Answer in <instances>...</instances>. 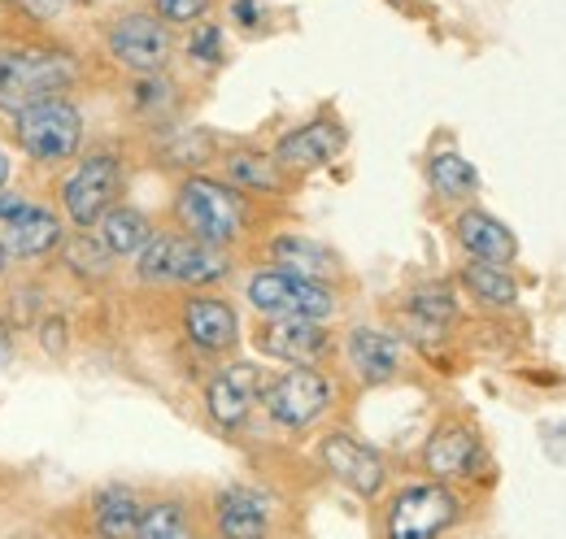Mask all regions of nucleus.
I'll use <instances>...</instances> for the list:
<instances>
[{
    "mask_svg": "<svg viewBox=\"0 0 566 539\" xmlns=\"http://www.w3.org/2000/svg\"><path fill=\"white\" fill-rule=\"evenodd\" d=\"M345 148H349L345 123L332 118V114H318V118L296 123L292 131H283L280 139H275V148H271V157L280 161L292 179H301V175H314V170L336 166Z\"/></svg>",
    "mask_w": 566,
    "mask_h": 539,
    "instance_id": "15",
    "label": "nucleus"
},
{
    "mask_svg": "<svg viewBox=\"0 0 566 539\" xmlns=\"http://www.w3.org/2000/svg\"><path fill=\"white\" fill-rule=\"evenodd\" d=\"M249 344L283 366H327L340 352V339L332 323H301V318H258Z\"/></svg>",
    "mask_w": 566,
    "mask_h": 539,
    "instance_id": "11",
    "label": "nucleus"
},
{
    "mask_svg": "<svg viewBox=\"0 0 566 539\" xmlns=\"http://www.w3.org/2000/svg\"><path fill=\"white\" fill-rule=\"evenodd\" d=\"M449 235H453V244L462 249L467 262H484V266L505 270L518 262V235L496 213H489L484 204H462L453 213V222H449Z\"/></svg>",
    "mask_w": 566,
    "mask_h": 539,
    "instance_id": "19",
    "label": "nucleus"
},
{
    "mask_svg": "<svg viewBox=\"0 0 566 539\" xmlns=\"http://www.w3.org/2000/svg\"><path fill=\"white\" fill-rule=\"evenodd\" d=\"M4 270H9V249L0 244V278H4Z\"/></svg>",
    "mask_w": 566,
    "mask_h": 539,
    "instance_id": "38",
    "label": "nucleus"
},
{
    "mask_svg": "<svg viewBox=\"0 0 566 539\" xmlns=\"http://www.w3.org/2000/svg\"><path fill=\"white\" fill-rule=\"evenodd\" d=\"M419 466H423V478H431V483H449V487L480 483L489 474V444H484L475 418L444 413L427 431L423 448H419Z\"/></svg>",
    "mask_w": 566,
    "mask_h": 539,
    "instance_id": "8",
    "label": "nucleus"
},
{
    "mask_svg": "<svg viewBox=\"0 0 566 539\" xmlns=\"http://www.w3.org/2000/svg\"><path fill=\"white\" fill-rule=\"evenodd\" d=\"M458 287L480 305V309H514L523 287L505 266H484V262H462L458 266Z\"/></svg>",
    "mask_w": 566,
    "mask_h": 539,
    "instance_id": "29",
    "label": "nucleus"
},
{
    "mask_svg": "<svg viewBox=\"0 0 566 539\" xmlns=\"http://www.w3.org/2000/svg\"><path fill=\"white\" fill-rule=\"evenodd\" d=\"M427 188L436 201L462 209V204H475V197H480V170L458 148H440L427 157Z\"/></svg>",
    "mask_w": 566,
    "mask_h": 539,
    "instance_id": "28",
    "label": "nucleus"
},
{
    "mask_svg": "<svg viewBox=\"0 0 566 539\" xmlns=\"http://www.w3.org/2000/svg\"><path fill=\"white\" fill-rule=\"evenodd\" d=\"M213 9V0H153V13L175 31V27H197L206 22Z\"/></svg>",
    "mask_w": 566,
    "mask_h": 539,
    "instance_id": "32",
    "label": "nucleus"
},
{
    "mask_svg": "<svg viewBox=\"0 0 566 539\" xmlns=\"http://www.w3.org/2000/svg\"><path fill=\"white\" fill-rule=\"evenodd\" d=\"M175 53H179L175 31L153 9H132L105 27V57L118 70H127L132 78L136 74H166Z\"/></svg>",
    "mask_w": 566,
    "mask_h": 539,
    "instance_id": "9",
    "label": "nucleus"
},
{
    "mask_svg": "<svg viewBox=\"0 0 566 539\" xmlns=\"http://www.w3.org/2000/svg\"><path fill=\"white\" fill-rule=\"evenodd\" d=\"M235 274V253L197 244L179 231H170V287L184 292H213L218 283H227Z\"/></svg>",
    "mask_w": 566,
    "mask_h": 539,
    "instance_id": "22",
    "label": "nucleus"
},
{
    "mask_svg": "<svg viewBox=\"0 0 566 539\" xmlns=\"http://www.w3.org/2000/svg\"><path fill=\"white\" fill-rule=\"evenodd\" d=\"M336 404H340V379L327 366H287L266 379L258 409L266 413V422L275 431L305 435V431L323 426Z\"/></svg>",
    "mask_w": 566,
    "mask_h": 539,
    "instance_id": "4",
    "label": "nucleus"
},
{
    "mask_svg": "<svg viewBox=\"0 0 566 539\" xmlns=\"http://www.w3.org/2000/svg\"><path fill=\"white\" fill-rule=\"evenodd\" d=\"M271 9L266 0H227V22L240 31V35H262L271 22Z\"/></svg>",
    "mask_w": 566,
    "mask_h": 539,
    "instance_id": "33",
    "label": "nucleus"
},
{
    "mask_svg": "<svg viewBox=\"0 0 566 539\" xmlns=\"http://www.w3.org/2000/svg\"><path fill=\"white\" fill-rule=\"evenodd\" d=\"M179 331L184 339L206 352V357H227L240 348V309L235 300L218 296V292H188L179 300Z\"/></svg>",
    "mask_w": 566,
    "mask_h": 539,
    "instance_id": "16",
    "label": "nucleus"
},
{
    "mask_svg": "<svg viewBox=\"0 0 566 539\" xmlns=\"http://www.w3.org/2000/svg\"><path fill=\"white\" fill-rule=\"evenodd\" d=\"M9 135L35 166L57 170V166H74L83 157L87 123L71 96H53V101H35V105L9 114Z\"/></svg>",
    "mask_w": 566,
    "mask_h": 539,
    "instance_id": "6",
    "label": "nucleus"
},
{
    "mask_svg": "<svg viewBox=\"0 0 566 539\" xmlns=\"http://www.w3.org/2000/svg\"><path fill=\"white\" fill-rule=\"evenodd\" d=\"M262 388H266V370L258 361H227V366H218L206 379V392H201L206 418L222 435L244 431L249 418L262 404Z\"/></svg>",
    "mask_w": 566,
    "mask_h": 539,
    "instance_id": "12",
    "label": "nucleus"
},
{
    "mask_svg": "<svg viewBox=\"0 0 566 539\" xmlns=\"http://www.w3.org/2000/svg\"><path fill=\"white\" fill-rule=\"evenodd\" d=\"M471 505L462 487L410 478L379 496L375 514V539H449L467 522Z\"/></svg>",
    "mask_w": 566,
    "mask_h": 539,
    "instance_id": "2",
    "label": "nucleus"
},
{
    "mask_svg": "<svg viewBox=\"0 0 566 539\" xmlns=\"http://www.w3.org/2000/svg\"><path fill=\"white\" fill-rule=\"evenodd\" d=\"M9 179H13V157H9V148L0 144V192L9 188Z\"/></svg>",
    "mask_w": 566,
    "mask_h": 539,
    "instance_id": "37",
    "label": "nucleus"
},
{
    "mask_svg": "<svg viewBox=\"0 0 566 539\" xmlns=\"http://www.w3.org/2000/svg\"><path fill=\"white\" fill-rule=\"evenodd\" d=\"M244 300L258 318H301V323H336L345 309L336 283L301 278L275 266H258L244 278Z\"/></svg>",
    "mask_w": 566,
    "mask_h": 539,
    "instance_id": "5",
    "label": "nucleus"
},
{
    "mask_svg": "<svg viewBox=\"0 0 566 539\" xmlns=\"http://www.w3.org/2000/svg\"><path fill=\"white\" fill-rule=\"evenodd\" d=\"M127 201V161L118 148H92L87 157H78L71 175L57 188L62 218L74 231H92L114 204Z\"/></svg>",
    "mask_w": 566,
    "mask_h": 539,
    "instance_id": "7",
    "label": "nucleus"
},
{
    "mask_svg": "<svg viewBox=\"0 0 566 539\" xmlns=\"http://www.w3.org/2000/svg\"><path fill=\"white\" fill-rule=\"evenodd\" d=\"M218 179L244 192L249 201H283L296 192V179L271 157L262 144H222L218 152Z\"/></svg>",
    "mask_w": 566,
    "mask_h": 539,
    "instance_id": "17",
    "label": "nucleus"
},
{
    "mask_svg": "<svg viewBox=\"0 0 566 539\" xmlns=\"http://www.w3.org/2000/svg\"><path fill=\"white\" fill-rule=\"evenodd\" d=\"M27 204H31V197H22V192H9V188H4V192H0V226H9Z\"/></svg>",
    "mask_w": 566,
    "mask_h": 539,
    "instance_id": "34",
    "label": "nucleus"
},
{
    "mask_svg": "<svg viewBox=\"0 0 566 539\" xmlns=\"http://www.w3.org/2000/svg\"><path fill=\"white\" fill-rule=\"evenodd\" d=\"M318 466L332 474L340 487H349L357 500H379L388 492V457L357 440L354 431L345 426H332L327 435H318Z\"/></svg>",
    "mask_w": 566,
    "mask_h": 539,
    "instance_id": "10",
    "label": "nucleus"
},
{
    "mask_svg": "<svg viewBox=\"0 0 566 539\" xmlns=\"http://www.w3.org/2000/svg\"><path fill=\"white\" fill-rule=\"evenodd\" d=\"M184 62L201 74H213V70L227 66V31L218 22H197L188 27V40H184Z\"/></svg>",
    "mask_w": 566,
    "mask_h": 539,
    "instance_id": "31",
    "label": "nucleus"
},
{
    "mask_svg": "<svg viewBox=\"0 0 566 539\" xmlns=\"http://www.w3.org/2000/svg\"><path fill=\"white\" fill-rule=\"evenodd\" d=\"M62 266L71 270L78 283H105V278H114L118 262L105 253V244L92 231H74L62 244Z\"/></svg>",
    "mask_w": 566,
    "mask_h": 539,
    "instance_id": "30",
    "label": "nucleus"
},
{
    "mask_svg": "<svg viewBox=\"0 0 566 539\" xmlns=\"http://www.w3.org/2000/svg\"><path fill=\"white\" fill-rule=\"evenodd\" d=\"M275 536V509L271 496L249 487V483H231L218 487L210 496V539H271Z\"/></svg>",
    "mask_w": 566,
    "mask_h": 539,
    "instance_id": "18",
    "label": "nucleus"
},
{
    "mask_svg": "<svg viewBox=\"0 0 566 539\" xmlns=\"http://www.w3.org/2000/svg\"><path fill=\"white\" fill-rule=\"evenodd\" d=\"M262 257L266 266L287 270V274H301V278H318V283H345V262L332 244L323 240H310L301 231H275L262 240Z\"/></svg>",
    "mask_w": 566,
    "mask_h": 539,
    "instance_id": "21",
    "label": "nucleus"
},
{
    "mask_svg": "<svg viewBox=\"0 0 566 539\" xmlns=\"http://www.w3.org/2000/svg\"><path fill=\"white\" fill-rule=\"evenodd\" d=\"M0 244L9 249V262L35 266V262L62 253V244H66V218L53 204L31 201L9 226H0Z\"/></svg>",
    "mask_w": 566,
    "mask_h": 539,
    "instance_id": "20",
    "label": "nucleus"
},
{
    "mask_svg": "<svg viewBox=\"0 0 566 539\" xmlns=\"http://www.w3.org/2000/svg\"><path fill=\"white\" fill-rule=\"evenodd\" d=\"M127 109L132 118L153 127V131H170L179 127V114H184V92L170 74H136L127 83Z\"/></svg>",
    "mask_w": 566,
    "mask_h": 539,
    "instance_id": "24",
    "label": "nucleus"
},
{
    "mask_svg": "<svg viewBox=\"0 0 566 539\" xmlns=\"http://www.w3.org/2000/svg\"><path fill=\"white\" fill-rule=\"evenodd\" d=\"M153 231H157L153 218L144 213L140 204H127V201L114 204V209L92 226V235L105 244V253H109L114 262H132L144 244L153 240Z\"/></svg>",
    "mask_w": 566,
    "mask_h": 539,
    "instance_id": "27",
    "label": "nucleus"
},
{
    "mask_svg": "<svg viewBox=\"0 0 566 539\" xmlns=\"http://www.w3.org/2000/svg\"><path fill=\"white\" fill-rule=\"evenodd\" d=\"M0 18H4V0H0Z\"/></svg>",
    "mask_w": 566,
    "mask_h": 539,
    "instance_id": "39",
    "label": "nucleus"
},
{
    "mask_svg": "<svg viewBox=\"0 0 566 539\" xmlns=\"http://www.w3.org/2000/svg\"><path fill=\"white\" fill-rule=\"evenodd\" d=\"M18 4H22L31 18H49V13H57V4H62V0H18Z\"/></svg>",
    "mask_w": 566,
    "mask_h": 539,
    "instance_id": "36",
    "label": "nucleus"
},
{
    "mask_svg": "<svg viewBox=\"0 0 566 539\" xmlns=\"http://www.w3.org/2000/svg\"><path fill=\"white\" fill-rule=\"evenodd\" d=\"M9 361H13V323L0 314V374L9 370Z\"/></svg>",
    "mask_w": 566,
    "mask_h": 539,
    "instance_id": "35",
    "label": "nucleus"
},
{
    "mask_svg": "<svg viewBox=\"0 0 566 539\" xmlns=\"http://www.w3.org/2000/svg\"><path fill=\"white\" fill-rule=\"evenodd\" d=\"M397 327H401V339H410L419 348H440L449 331L458 327V287L449 278L415 283L397 309Z\"/></svg>",
    "mask_w": 566,
    "mask_h": 539,
    "instance_id": "14",
    "label": "nucleus"
},
{
    "mask_svg": "<svg viewBox=\"0 0 566 539\" xmlns=\"http://www.w3.org/2000/svg\"><path fill=\"white\" fill-rule=\"evenodd\" d=\"M340 357H345V370L354 374L357 388H388L406 370V339L392 327L354 323L340 339Z\"/></svg>",
    "mask_w": 566,
    "mask_h": 539,
    "instance_id": "13",
    "label": "nucleus"
},
{
    "mask_svg": "<svg viewBox=\"0 0 566 539\" xmlns=\"http://www.w3.org/2000/svg\"><path fill=\"white\" fill-rule=\"evenodd\" d=\"M258 204L262 201H249L210 170L184 175L175 179V192H170V231L235 253L258 235Z\"/></svg>",
    "mask_w": 566,
    "mask_h": 539,
    "instance_id": "1",
    "label": "nucleus"
},
{
    "mask_svg": "<svg viewBox=\"0 0 566 539\" xmlns=\"http://www.w3.org/2000/svg\"><path fill=\"white\" fill-rule=\"evenodd\" d=\"M136 539H210V536H206V522H201L197 505H188L179 492H161V496H144Z\"/></svg>",
    "mask_w": 566,
    "mask_h": 539,
    "instance_id": "26",
    "label": "nucleus"
},
{
    "mask_svg": "<svg viewBox=\"0 0 566 539\" xmlns=\"http://www.w3.org/2000/svg\"><path fill=\"white\" fill-rule=\"evenodd\" d=\"M218 152H222V139L206 127H170V131H161L153 139V157L161 161V166H175L179 170V179L184 175H206V166L218 161Z\"/></svg>",
    "mask_w": 566,
    "mask_h": 539,
    "instance_id": "25",
    "label": "nucleus"
},
{
    "mask_svg": "<svg viewBox=\"0 0 566 539\" xmlns=\"http://www.w3.org/2000/svg\"><path fill=\"white\" fill-rule=\"evenodd\" d=\"M83 66L71 49L53 44H0V109L18 114L35 101L71 96Z\"/></svg>",
    "mask_w": 566,
    "mask_h": 539,
    "instance_id": "3",
    "label": "nucleus"
},
{
    "mask_svg": "<svg viewBox=\"0 0 566 539\" xmlns=\"http://www.w3.org/2000/svg\"><path fill=\"white\" fill-rule=\"evenodd\" d=\"M144 496L132 483H101L87 496V531L92 539H136Z\"/></svg>",
    "mask_w": 566,
    "mask_h": 539,
    "instance_id": "23",
    "label": "nucleus"
}]
</instances>
